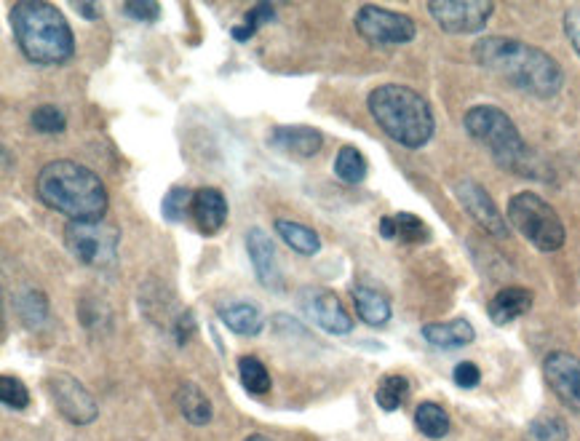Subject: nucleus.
<instances>
[{"instance_id":"obj_31","label":"nucleus","mask_w":580,"mask_h":441,"mask_svg":"<svg viewBox=\"0 0 580 441\" xmlns=\"http://www.w3.org/2000/svg\"><path fill=\"white\" fill-rule=\"evenodd\" d=\"M393 225H396V238L404 241V244H425L431 238V228L417 214H393Z\"/></svg>"},{"instance_id":"obj_24","label":"nucleus","mask_w":580,"mask_h":441,"mask_svg":"<svg viewBox=\"0 0 580 441\" xmlns=\"http://www.w3.org/2000/svg\"><path fill=\"white\" fill-rule=\"evenodd\" d=\"M367 158L361 153L359 147L353 145H343L340 153L335 158V174L348 185H359V182L367 180Z\"/></svg>"},{"instance_id":"obj_8","label":"nucleus","mask_w":580,"mask_h":441,"mask_svg":"<svg viewBox=\"0 0 580 441\" xmlns=\"http://www.w3.org/2000/svg\"><path fill=\"white\" fill-rule=\"evenodd\" d=\"M356 33L372 46H404V43L415 41L417 27L412 17L407 14H396L383 6H361L353 17Z\"/></svg>"},{"instance_id":"obj_3","label":"nucleus","mask_w":580,"mask_h":441,"mask_svg":"<svg viewBox=\"0 0 580 441\" xmlns=\"http://www.w3.org/2000/svg\"><path fill=\"white\" fill-rule=\"evenodd\" d=\"M11 30L30 62L43 67L65 65L75 57L73 27L62 11L46 0H19L11 9Z\"/></svg>"},{"instance_id":"obj_9","label":"nucleus","mask_w":580,"mask_h":441,"mask_svg":"<svg viewBox=\"0 0 580 441\" xmlns=\"http://www.w3.org/2000/svg\"><path fill=\"white\" fill-rule=\"evenodd\" d=\"M428 11L444 33L474 35L487 27L495 3L492 0H433L428 3Z\"/></svg>"},{"instance_id":"obj_34","label":"nucleus","mask_w":580,"mask_h":441,"mask_svg":"<svg viewBox=\"0 0 580 441\" xmlns=\"http://www.w3.org/2000/svg\"><path fill=\"white\" fill-rule=\"evenodd\" d=\"M121 11L134 22H145V25H153L161 19V3L156 0H131V3H123Z\"/></svg>"},{"instance_id":"obj_36","label":"nucleus","mask_w":580,"mask_h":441,"mask_svg":"<svg viewBox=\"0 0 580 441\" xmlns=\"http://www.w3.org/2000/svg\"><path fill=\"white\" fill-rule=\"evenodd\" d=\"M564 33H567L572 49L580 57V3H575V6L564 11Z\"/></svg>"},{"instance_id":"obj_16","label":"nucleus","mask_w":580,"mask_h":441,"mask_svg":"<svg viewBox=\"0 0 580 441\" xmlns=\"http://www.w3.org/2000/svg\"><path fill=\"white\" fill-rule=\"evenodd\" d=\"M190 217L196 222L198 233L217 236L228 222V198L222 196V190L217 188H198L193 193Z\"/></svg>"},{"instance_id":"obj_17","label":"nucleus","mask_w":580,"mask_h":441,"mask_svg":"<svg viewBox=\"0 0 580 441\" xmlns=\"http://www.w3.org/2000/svg\"><path fill=\"white\" fill-rule=\"evenodd\" d=\"M217 316L230 332L244 337H257L265 327V316L254 303H246V300H230V303L217 305Z\"/></svg>"},{"instance_id":"obj_37","label":"nucleus","mask_w":580,"mask_h":441,"mask_svg":"<svg viewBox=\"0 0 580 441\" xmlns=\"http://www.w3.org/2000/svg\"><path fill=\"white\" fill-rule=\"evenodd\" d=\"M73 9L78 11V14H81V17L86 19V22H97V19H99V6H97V3L81 0V3H75Z\"/></svg>"},{"instance_id":"obj_4","label":"nucleus","mask_w":580,"mask_h":441,"mask_svg":"<svg viewBox=\"0 0 580 441\" xmlns=\"http://www.w3.org/2000/svg\"><path fill=\"white\" fill-rule=\"evenodd\" d=\"M367 107L377 126L401 147L420 150L431 142L436 121L431 105L415 89H407L401 83H383L369 91Z\"/></svg>"},{"instance_id":"obj_15","label":"nucleus","mask_w":580,"mask_h":441,"mask_svg":"<svg viewBox=\"0 0 580 441\" xmlns=\"http://www.w3.org/2000/svg\"><path fill=\"white\" fill-rule=\"evenodd\" d=\"M268 145L278 153L295 158H313L324 147V134L316 131L313 126H276L268 134Z\"/></svg>"},{"instance_id":"obj_12","label":"nucleus","mask_w":580,"mask_h":441,"mask_svg":"<svg viewBox=\"0 0 580 441\" xmlns=\"http://www.w3.org/2000/svg\"><path fill=\"white\" fill-rule=\"evenodd\" d=\"M543 375H546L548 388L556 393V399L564 407L580 415V359L567 351L548 353L543 361Z\"/></svg>"},{"instance_id":"obj_1","label":"nucleus","mask_w":580,"mask_h":441,"mask_svg":"<svg viewBox=\"0 0 580 441\" xmlns=\"http://www.w3.org/2000/svg\"><path fill=\"white\" fill-rule=\"evenodd\" d=\"M474 59L479 67L498 75L508 86L530 94L538 99L556 97L564 86V73L559 62L538 46L519 41V38H503L490 35L474 46Z\"/></svg>"},{"instance_id":"obj_5","label":"nucleus","mask_w":580,"mask_h":441,"mask_svg":"<svg viewBox=\"0 0 580 441\" xmlns=\"http://www.w3.org/2000/svg\"><path fill=\"white\" fill-rule=\"evenodd\" d=\"M463 126L471 137L490 150L495 164L508 169V172H524L530 161V150L524 145L522 134L506 115L495 105H476L471 107L463 118Z\"/></svg>"},{"instance_id":"obj_33","label":"nucleus","mask_w":580,"mask_h":441,"mask_svg":"<svg viewBox=\"0 0 580 441\" xmlns=\"http://www.w3.org/2000/svg\"><path fill=\"white\" fill-rule=\"evenodd\" d=\"M0 401L9 409H25L30 404V391L19 377L3 375L0 377Z\"/></svg>"},{"instance_id":"obj_21","label":"nucleus","mask_w":580,"mask_h":441,"mask_svg":"<svg viewBox=\"0 0 580 441\" xmlns=\"http://www.w3.org/2000/svg\"><path fill=\"white\" fill-rule=\"evenodd\" d=\"M353 305H356V313L359 319L369 327H383L391 319V303L383 292H377L372 286H353Z\"/></svg>"},{"instance_id":"obj_2","label":"nucleus","mask_w":580,"mask_h":441,"mask_svg":"<svg viewBox=\"0 0 580 441\" xmlns=\"http://www.w3.org/2000/svg\"><path fill=\"white\" fill-rule=\"evenodd\" d=\"M35 193L49 209L65 214L70 222L102 220L110 204L105 182L91 169L67 158L43 166L35 177Z\"/></svg>"},{"instance_id":"obj_14","label":"nucleus","mask_w":580,"mask_h":441,"mask_svg":"<svg viewBox=\"0 0 580 441\" xmlns=\"http://www.w3.org/2000/svg\"><path fill=\"white\" fill-rule=\"evenodd\" d=\"M246 252L254 265V273L260 278V284L270 292H281L284 289V273L278 265L276 246L262 228L246 230Z\"/></svg>"},{"instance_id":"obj_28","label":"nucleus","mask_w":580,"mask_h":441,"mask_svg":"<svg viewBox=\"0 0 580 441\" xmlns=\"http://www.w3.org/2000/svg\"><path fill=\"white\" fill-rule=\"evenodd\" d=\"M17 305L19 319L25 321L27 327H41L49 319V300H46V294L35 292V289H27L14 300Z\"/></svg>"},{"instance_id":"obj_35","label":"nucleus","mask_w":580,"mask_h":441,"mask_svg":"<svg viewBox=\"0 0 580 441\" xmlns=\"http://www.w3.org/2000/svg\"><path fill=\"white\" fill-rule=\"evenodd\" d=\"M452 377H455V383L460 388H476V385L482 383V372H479L474 361H460L455 372H452Z\"/></svg>"},{"instance_id":"obj_22","label":"nucleus","mask_w":580,"mask_h":441,"mask_svg":"<svg viewBox=\"0 0 580 441\" xmlns=\"http://www.w3.org/2000/svg\"><path fill=\"white\" fill-rule=\"evenodd\" d=\"M276 233L284 238V244L289 249H295L297 254H303V257H313V254L321 252V238L319 233L303 222L295 220H276Z\"/></svg>"},{"instance_id":"obj_23","label":"nucleus","mask_w":580,"mask_h":441,"mask_svg":"<svg viewBox=\"0 0 580 441\" xmlns=\"http://www.w3.org/2000/svg\"><path fill=\"white\" fill-rule=\"evenodd\" d=\"M415 425L425 439H444L450 433V415H447V409L442 404L423 401L415 409Z\"/></svg>"},{"instance_id":"obj_26","label":"nucleus","mask_w":580,"mask_h":441,"mask_svg":"<svg viewBox=\"0 0 580 441\" xmlns=\"http://www.w3.org/2000/svg\"><path fill=\"white\" fill-rule=\"evenodd\" d=\"M238 377H241V383L252 396H265L270 391V385H273L268 367L257 356H241L238 359Z\"/></svg>"},{"instance_id":"obj_10","label":"nucleus","mask_w":580,"mask_h":441,"mask_svg":"<svg viewBox=\"0 0 580 441\" xmlns=\"http://www.w3.org/2000/svg\"><path fill=\"white\" fill-rule=\"evenodd\" d=\"M46 388H49L54 407L62 412L65 420H70L73 425H89L97 420V399L83 388L78 377L67 375V372H54L46 380Z\"/></svg>"},{"instance_id":"obj_27","label":"nucleus","mask_w":580,"mask_h":441,"mask_svg":"<svg viewBox=\"0 0 580 441\" xmlns=\"http://www.w3.org/2000/svg\"><path fill=\"white\" fill-rule=\"evenodd\" d=\"M407 396H409V380L404 375H385L375 391L377 407L385 409V412H396V409L407 401Z\"/></svg>"},{"instance_id":"obj_11","label":"nucleus","mask_w":580,"mask_h":441,"mask_svg":"<svg viewBox=\"0 0 580 441\" xmlns=\"http://www.w3.org/2000/svg\"><path fill=\"white\" fill-rule=\"evenodd\" d=\"M455 198L458 204L466 209V214L471 220L495 238H506L508 236V222L506 217L498 212V206L490 198V193L474 180H460L455 182Z\"/></svg>"},{"instance_id":"obj_7","label":"nucleus","mask_w":580,"mask_h":441,"mask_svg":"<svg viewBox=\"0 0 580 441\" xmlns=\"http://www.w3.org/2000/svg\"><path fill=\"white\" fill-rule=\"evenodd\" d=\"M65 244L75 260L89 268H113L118 262L121 230L105 220L67 222Z\"/></svg>"},{"instance_id":"obj_6","label":"nucleus","mask_w":580,"mask_h":441,"mask_svg":"<svg viewBox=\"0 0 580 441\" xmlns=\"http://www.w3.org/2000/svg\"><path fill=\"white\" fill-rule=\"evenodd\" d=\"M506 217L511 222V228L530 241L535 249L540 252H556L564 246V225L559 220V214L548 201L538 196V193H516L511 201H508Z\"/></svg>"},{"instance_id":"obj_32","label":"nucleus","mask_w":580,"mask_h":441,"mask_svg":"<svg viewBox=\"0 0 580 441\" xmlns=\"http://www.w3.org/2000/svg\"><path fill=\"white\" fill-rule=\"evenodd\" d=\"M30 123H33L35 131H41V134H62L67 129V115L65 110L59 105H46L35 107L33 115H30Z\"/></svg>"},{"instance_id":"obj_30","label":"nucleus","mask_w":580,"mask_h":441,"mask_svg":"<svg viewBox=\"0 0 580 441\" xmlns=\"http://www.w3.org/2000/svg\"><path fill=\"white\" fill-rule=\"evenodd\" d=\"M193 193H196V190L182 188V185H174V188L164 196V201H161V214H164V220L166 222H182L185 217H190Z\"/></svg>"},{"instance_id":"obj_19","label":"nucleus","mask_w":580,"mask_h":441,"mask_svg":"<svg viewBox=\"0 0 580 441\" xmlns=\"http://www.w3.org/2000/svg\"><path fill=\"white\" fill-rule=\"evenodd\" d=\"M425 343L442 351H452V348H463V345L474 343V327L466 319H452L444 324H425L423 327Z\"/></svg>"},{"instance_id":"obj_18","label":"nucleus","mask_w":580,"mask_h":441,"mask_svg":"<svg viewBox=\"0 0 580 441\" xmlns=\"http://www.w3.org/2000/svg\"><path fill=\"white\" fill-rule=\"evenodd\" d=\"M530 308H532L530 289H524V286H506V289H500V292L492 297L490 305H487V313H490L492 324L506 327L511 321L522 319Z\"/></svg>"},{"instance_id":"obj_13","label":"nucleus","mask_w":580,"mask_h":441,"mask_svg":"<svg viewBox=\"0 0 580 441\" xmlns=\"http://www.w3.org/2000/svg\"><path fill=\"white\" fill-rule=\"evenodd\" d=\"M305 316L319 324L329 335H348L353 332L351 313L345 311V305L340 303V297L329 289H305L300 297Z\"/></svg>"},{"instance_id":"obj_20","label":"nucleus","mask_w":580,"mask_h":441,"mask_svg":"<svg viewBox=\"0 0 580 441\" xmlns=\"http://www.w3.org/2000/svg\"><path fill=\"white\" fill-rule=\"evenodd\" d=\"M174 401H177V409H180V415L188 420L190 425H196V428H204V425L212 423L214 409L212 401L206 396L196 383H182L174 393Z\"/></svg>"},{"instance_id":"obj_29","label":"nucleus","mask_w":580,"mask_h":441,"mask_svg":"<svg viewBox=\"0 0 580 441\" xmlns=\"http://www.w3.org/2000/svg\"><path fill=\"white\" fill-rule=\"evenodd\" d=\"M273 17H276V6H270V3H257L254 9H249L244 14V25L233 27V38H236L238 43H246L257 30L270 25Z\"/></svg>"},{"instance_id":"obj_25","label":"nucleus","mask_w":580,"mask_h":441,"mask_svg":"<svg viewBox=\"0 0 580 441\" xmlns=\"http://www.w3.org/2000/svg\"><path fill=\"white\" fill-rule=\"evenodd\" d=\"M522 441H570V428L559 415L543 412L535 420H530Z\"/></svg>"},{"instance_id":"obj_38","label":"nucleus","mask_w":580,"mask_h":441,"mask_svg":"<svg viewBox=\"0 0 580 441\" xmlns=\"http://www.w3.org/2000/svg\"><path fill=\"white\" fill-rule=\"evenodd\" d=\"M244 441H270L268 436H262V433H254V436H249V439H244Z\"/></svg>"}]
</instances>
